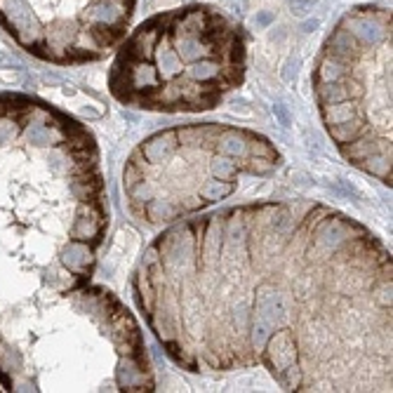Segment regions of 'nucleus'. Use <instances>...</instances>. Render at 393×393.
<instances>
[{"mask_svg": "<svg viewBox=\"0 0 393 393\" xmlns=\"http://www.w3.org/2000/svg\"><path fill=\"white\" fill-rule=\"evenodd\" d=\"M313 94L346 160L391 186V9L358 5L325 38Z\"/></svg>", "mask_w": 393, "mask_h": 393, "instance_id": "39448f33", "label": "nucleus"}, {"mask_svg": "<svg viewBox=\"0 0 393 393\" xmlns=\"http://www.w3.org/2000/svg\"><path fill=\"white\" fill-rule=\"evenodd\" d=\"M94 137L28 97H0V295L87 285L108 203Z\"/></svg>", "mask_w": 393, "mask_h": 393, "instance_id": "f03ea898", "label": "nucleus"}, {"mask_svg": "<svg viewBox=\"0 0 393 393\" xmlns=\"http://www.w3.org/2000/svg\"><path fill=\"white\" fill-rule=\"evenodd\" d=\"M134 7L137 0H0V21L40 59L87 64L120 45Z\"/></svg>", "mask_w": 393, "mask_h": 393, "instance_id": "423d86ee", "label": "nucleus"}, {"mask_svg": "<svg viewBox=\"0 0 393 393\" xmlns=\"http://www.w3.org/2000/svg\"><path fill=\"white\" fill-rule=\"evenodd\" d=\"M280 165L266 137L233 125H179L144 139L123 170V193L139 222L165 226L219 203L242 177Z\"/></svg>", "mask_w": 393, "mask_h": 393, "instance_id": "20e7f679", "label": "nucleus"}, {"mask_svg": "<svg viewBox=\"0 0 393 393\" xmlns=\"http://www.w3.org/2000/svg\"><path fill=\"white\" fill-rule=\"evenodd\" d=\"M245 31L224 9L188 5L142 21L118 45L108 92L158 113L210 111L245 80Z\"/></svg>", "mask_w": 393, "mask_h": 393, "instance_id": "7ed1b4c3", "label": "nucleus"}, {"mask_svg": "<svg viewBox=\"0 0 393 393\" xmlns=\"http://www.w3.org/2000/svg\"><path fill=\"white\" fill-rule=\"evenodd\" d=\"M391 254L318 203L231 207L162 231L134 299L188 372L264 367L283 391H391Z\"/></svg>", "mask_w": 393, "mask_h": 393, "instance_id": "f257e3e1", "label": "nucleus"}]
</instances>
